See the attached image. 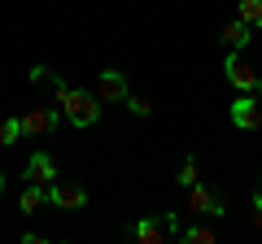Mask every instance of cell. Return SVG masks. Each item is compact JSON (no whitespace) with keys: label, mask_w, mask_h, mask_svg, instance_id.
I'll use <instances>...</instances> for the list:
<instances>
[{"label":"cell","mask_w":262,"mask_h":244,"mask_svg":"<svg viewBox=\"0 0 262 244\" xmlns=\"http://www.w3.org/2000/svg\"><path fill=\"white\" fill-rule=\"evenodd\" d=\"M0 192H5V170H0Z\"/></svg>","instance_id":"19"},{"label":"cell","mask_w":262,"mask_h":244,"mask_svg":"<svg viewBox=\"0 0 262 244\" xmlns=\"http://www.w3.org/2000/svg\"><path fill=\"white\" fill-rule=\"evenodd\" d=\"M179 235V214L175 209H162V214H149L140 218V223L131 227V240H140V244H166Z\"/></svg>","instance_id":"2"},{"label":"cell","mask_w":262,"mask_h":244,"mask_svg":"<svg viewBox=\"0 0 262 244\" xmlns=\"http://www.w3.org/2000/svg\"><path fill=\"white\" fill-rule=\"evenodd\" d=\"M27 183H57V161L48 153H31L27 161Z\"/></svg>","instance_id":"9"},{"label":"cell","mask_w":262,"mask_h":244,"mask_svg":"<svg viewBox=\"0 0 262 244\" xmlns=\"http://www.w3.org/2000/svg\"><path fill=\"white\" fill-rule=\"evenodd\" d=\"M101 96L96 92H83V87H70V92L61 96V118L75 127V131H88V127H96L101 122Z\"/></svg>","instance_id":"1"},{"label":"cell","mask_w":262,"mask_h":244,"mask_svg":"<svg viewBox=\"0 0 262 244\" xmlns=\"http://www.w3.org/2000/svg\"><path fill=\"white\" fill-rule=\"evenodd\" d=\"M188 214H201V218H223L227 214V205H223V197L219 192H210L201 179H196L192 188H188Z\"/></svg>","instance_id":"5"},{"label":"cell","mask_w":262,"mask_h":244,"mask_svg":"<svg viewBox=\"0 0 262 244\" xmlns=\"http://www.w3.org/2000/svg\"><path fill=\"white\" fill-rule=\"evenodd\" d=\"M22 135H27V131H22V118H5V122H0V144H5V149L18 144Z\"/></svg>","instance_id":"15"},{"label":"cell","mask_w":262,"mask_h":244,"mask_svg":"<svg viewBox=\"0 0 262 244\" xmlns=\"http://www.w3.org/2000/svg\"><path fill=\"white\" fill-rule=\"evenodd\" d=\"M44 201H48V183H27L22 197H18V209H22V214H35Z\"/></svg>","instance_id":"11"},{"label":"cell","mask_w":262,"mask_h":244,"mask_svg":"<svg viewBox=\"0 0 262 244\" xmlns=\"http://www.w3.org/2000/svg\"><path fill=\"white\" fill-rule=\"evenodd\" d=\"M253 209H262V183H258V192H253Z\"/></svg>","instance_id":"18"},{"label":"cell","mask_w":262,"mask_h":244,"mask_svg":"<svg viewBox=\"0 0 262 244\" xmlns=\"http://www.w3.org/2000/svg\"><path fill=\"white\" fill-rule=\"evenodd\" d=\"M249 39H253V27H249V22L232 18V22L223 27V44H227V48H236V53H241V48H249Z\"/></svg>","instance_id":"10"},{"label":"cell","mask_w":262,"mask_h":244,"mask_svg":"<svg viewBox=\"0 0 262 244\" xmlns=\"http://www.w3.org/2000/svg\"><path fill=\"white\" fill-rule=\"evenodd\" d=\"M61 122V109H27L22 113V131L27 135H48Z\"/></svg>","instance_id":"7"},{"label":"cell","mask_w":262,"mask_h":244,"mask_svg":"<svg viewBox=\"0 0 262 244\" xmlns=\"http://www.w3.org/2000/svg\"><path fill=\"white\" fill-rule=\"evenodd\" d=\"M196 179H201V161L184 157V161H179V170H175V183H179V188H192Z\"/></svg>","instance_id":"13"},{"label":"cell","mask_w":262,"mask_h":244,"mask_svg":"<svg viewBox=\"0 0 262 244\" xmlns=\"http://www.w3.org/2000/svg\"><path fill=\"white\" fill-rule=\"evenodd\" d=\"M223 75H227V83H232V87H241V92H253V96L262 92V75L249 66V61H245L241 53H236V48L227 53V61H223Z\"/></svg>","instance_id":"3"},{"label":"cell","mask_w":262,"mask_h":244,"mask_svg":"<svg viewBox=\"0 0 262 244\" xmlns=\"http://www.w3.org/2000/svg\"><path fill=\"white\" fill-rule=\"evenodd\" d=\"M232 122L241 127V131H253V127H262V109L253 105V92H245L241 101L232 105Z\"/></svg>","instance_id":"8"},{"label":"cell","mask_w":262,"mask_h":244,"mask_svg":"<svg viewBox=\"0 0 262 244\" xmlns=\"http://www.w3.org/2000/svg\"><path fill=\"white\" fill-rule=\"evenodd\" d=\"M131 109V118H149L153 113V105H149V96H136V92H127V101H122Z\"/></svg>","instance_id":"16"},{"label":"cell","mask_w":262,"mask_h":244,"mask_svg":"<svg viewBox=\"0 0 262 244\" xmlns=\"http://www.w3.org/2000/svg\"><path fill=\"white\" fill-rule=\"evenodd\" d=\"M31 83H53V70L48 66H31Z\"/></svg>","instance_id":"17"},{"label":"cell","mask_w":262,"mask_h":244,"mask_svg":"<svg viewBox=\"0 0 262 244\" xmlns=\"http://www.w3.org/2000/svg\"><path fill=\"white\" fill-rule=\"evenodd\" d=\"M127 92H131V87H127V75H122V70H101V75H96V96H101V101L105 105H122V101H127Z\"/></svg>","instance_id":"6"},{"label":"cell","mask_w":262,"mask_h":244,"mask_svg":"<svg viewBox=\"0 0 262 244\" xmlns=\"http://www.w3.org/2000/svg\"><path fill=\"white\" fill-rule=\"evenodd\" d=\"M48 205H57V209H83L88 205V188L83 183H75V179H57V183H48Z\"/></svg>","instance_id":"4"},{"label":"cell","mask_w":262,"mask_h":244,"mask_svg":"<svg viewBox=\"0 0 262 244\" xmlns=\"http://www.w3.org/2000/svg\"><path fill=\"white\" fill-rule=\"evenodd\" d=\"M179 244H214L219 240V231L214 227H201V223H192V227H179V235H175Z\"/></svg>","instance_id":"12"},{"label":"cell","mask_w":262,"mask_h":244,"mask_svg":"<svg viewBox=\"0 0 262 244\" xmlns=\"http://www.w3.org/2000/svg\"><path fill=\"white\" fill-rule=\"evenodd\" d=\"M236 18L249 22V27L258 31V27H262V0H241V5H236Z\"/></svg>","instance_id":"14"}]
</instances>
